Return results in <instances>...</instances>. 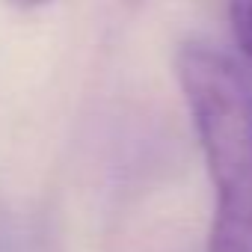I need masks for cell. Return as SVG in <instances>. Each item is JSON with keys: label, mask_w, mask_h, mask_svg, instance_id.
Wrapping results in <instances>:
<instances>
[{"label": "cell", "mask_w": 252, "mask_h": 252, "mask_svg": "<svg viewBox=\"0 0 252 252\" xmlns=\"http://www.w3.org/2000/svg\"><path fill=\"white\" fill-rule=\"evenodd\" d=\"M175 80L214 190L205 252H252V80L199 39L175 51Z\"/></svg>", "instance_id": "obj_1"}, {"label": "cell", "mask_w": 252, "mask_h": 252, "mask_svg": "<svg viewBox=\"0 0 252 252\" xmlns=\"http://www.w3.org/2000/svg\"><path fill=\"white\" fill-rule=\"evenodd\" d=\"M228 27L243 65L252 71V0H228Z\"/></svg>", "instance_id": "obj_2"}, {"label": "cell", "mask_w": 252, "mask_h": 252, "mask_svg": "<svg viewBox=\"0 0 252 252\" xmlns=\"http://www.w3.org/2000/svg\"><path fill=\"white\" fill-rule=\"evenodd\" d=\"M9 3L18 6V9H42V6L54 3V0H9Z\"/></svg>", "instance_id": "obj_3"}]
</instances>
